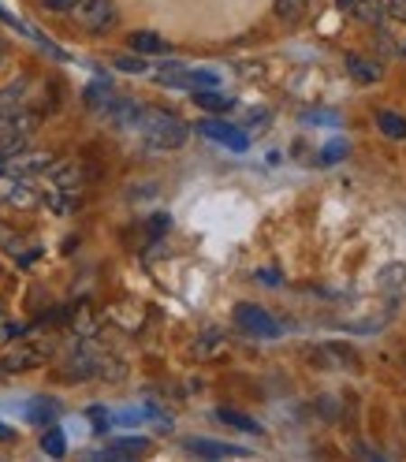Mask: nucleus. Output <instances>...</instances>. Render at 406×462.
I'll list each match as a JSON object with an SVG mask.
<instances>
[{"label": "nucleus", "mask_w": 406, "mask_h": 462, "mask_svg": "<svg viewBox=\"0 0 406 462\" xmlns=\"http://www.w3.org/2000/svg\"><path fill=\"white\" fill-rule=\"evenodd\" d=\"M134 131L142 134V142H146L150 150H180L190 138V127L176 112H164V108H142Z\"/></svg>", "instance_id": "nucleus-1"}, {"label": "nucleus", "mask_w": 406, "mask_h": 462, "mask_svg": "<svg viewBox=\"0 0 406 462\" xmlns=\"http://www.w3.org/2000/svg\"><path fill=\"white\" fill-rule=\"evenodd\" d=\"M34 131H38V112H31V108L5 112V116H0V153H5V157L19 153L26 142H31Z\"/></svg>", "instance_id": "nucleus-2"}, {"label": "nucleus", "mask_w": 406, "mask_h": 462, "mask_svg": "<svg viewBox=\"0 0 406 462\" xmlns=\"http://www.w3.org/2000/svg\"><path fill=\"white\" fill-rule=\"evenodd\" d=\"M86 34H105L115 26V5L112 0H78V5L68 12Z\"/></svg>", "instance_id": "nucleus-3"}, {"label": "nucleus", "mask_w": 406, "mask_h": 462, "mask_svg": "<svg viewBox=\"0 0 406 462\" xmlns=\"http://www.w3.org/2000/svg\"><path fill=\"white\" fill-rule=\"evenodd\" d=\"M235 325H239L243 332L257 336V339H276V336L283 332L276 317H272L269 310L254 306V302H239V306H235Z\"/></svg>", "instance_id": "nucleus-4"}, {"label": "nucleus", "mask_w": 406, "mask_h": 462, "mask_svg": "<svg viewBox=\"0 0 406 462\" xmlns=\"http://www.w3.org/2000/svg\"><path fill=\"white\" fill-rule=\"evenodd\" d=\"M198 131L206 134V138H213V142H220V146L235 150V153H243V150L250 146V138H246L239 127H231V124L217 120V116H209V120H201V124H198Z\"/></svg>", "instance_id": "nucleus-5"}, {"label": "nucleus", "mask_w": 406, "mask_h": 462, "mask_svg": "<svg viewBox=\"0 0 406 462\" xmlns=\"http://www.w3.org/2000/svg\"><path fill=\"white\" fill-rule=\"evenodd\" d=\"M309 362H317L321 369H358L362 362H358V355L351 351V346H343V343H325V346H317V351H309Z\"/></svg>", "instance_id": "nucleus-6"}, {"label": "nucleus", "mask_w": 406, "mask_h": 462, "mask_svg": "<svg viewBox=\"0 0 406 462\" xmlns=\"http://www.w3.org/2000/svg\"><path fill=\"white\" fill-rule=\"evenodd\" d=\"M5 168L12 171V176H34V171H49L52 168V157L49 153H12L5 157Z\"/></svg>", "instance_id": "nucleus-7"}, {"label": "nucleus", "mask_w": 406, "mask_h": 462, "mask_svg": "<svg viewBox=\"0 0 406 462\" xmlns=\"http://www.w3.org/2000/svg\"><path fill=\"white\" fill-rule=\"evenodd\" d=\"M346 68H351L355 82H362V86L384 79V64L381 60H369V56H362V52H346Z\"/></svg>", "instance_id": "nucleus-8"}, {"label": "nucleus", "mask_w": 406, "mask_h": 462, "mask_svg": "<svg viewBox=\"0 0 406 462\" xmlns=\"http://www.w3.org/2000/svg\"><path fill=\"white\" fill-rule=\"evenodd\" d=\"M187 451L201 458H246V448L220 444V440H187Z\"/></svg>", "instance_id": "nucleus-9"}, {"label": "nucleus", "mask_w": 406, "mask_h": 462, "mask_svg": "<svg viewBox=\"0 0 406 462\" xmlns=\"http://www.w3.org/2000/svg\"><path fill=\"white\" fill-rule=\"evenodd\" d=\"M105 112H108V120H112L115 127H127V131H134L142 105H138V101H131V97H115V101H108V105H105Z\"/></svg>", "instance_id": "nucleus-10"}, {"label": "nucleus", "mask_w": 406, "mask_h": 462, "mask_svg": "<svg viewBox=\"0 0 406 462\" xmlns=\"http://www.w3.org/2000/svg\"><path fill=\"white\" fill-rule=\"evenodd\" d=\"M0 250H8L12 257H19V262H34L38 257V246L31 250V243H26L19 231H12L8 224H0Z\"/></svg>", "instance_id": "nucleus-11"}, {"label": "nucleus", "mask_w": 406, "mask_h": 462, "mask_svg": "<svg viewBox=\"0 0 406 462\" xmlns=\"http://www.w3.org/2000/svg\"><path fill=\"white\" fill-rule=\"evenodd\" d=\"M8 206H15V209H38L42 206V190L31 180H12Z\"/></svg>", "instance_id": "nucleus-12"}, {"label": "nucleus", "mask_w": 406, "mask_h": 462, "mask_svg": "<svg viewBox=\"0 0 406 462\" xmlns=\"http://www.w3.org/2000/svg\"><path fill=\"white\" fill-rule=\"evenodd\" d=\"M45 355L34 351V346H15V351H8L5 358H0V369L5 373H23V369H34Z\"/></svg>", "instance_id": "nucleus-13"}, {"label": "nucleus", "mask_w": 406, "mask_h": 462, "mask_svg": "<svg viewBox=\"0 0 406 462\" xmlns=\"http://www.w3.org/2000/svg\"><path fill=\"white\" fill-rule=\"evenodd\" d=\"M376 127H381V134L392 138V142H406V116L402 112L381 108V112H376Z\"/></svg>", "instance_id": "nucleus-14"}, {"label": "nucleus", "mask_w": 406, "mask_h": 462, "mask_svg": "<svg viewBox=\"0 0 406 462\" xmlns=\"http://www.w3.org/2000/svg\"><path fill=\"white\" fill-rule=\"evenodd\" d=\"M355 19L362 23V26H384V19H388V12H384V0H355Z\"/></svg>", "instance_id": "nucleus-15"}, {"label": "nucleus", "mask_w": 406, "mask_h": 462, "mask_svg": "<svg viewBox=\"0 0 406 462\" xmlns=\"http://www.w3.org/2000/svg\"><path fill=\"white\" fill-rule=\"evenodd\" d=\"M150 440L146 437H124V440H112L105 448V458H134V455H146Z\"/></svg>", "instance_id": "nucleus-16"}, {"label": "nucleus", "mask_w": 406, "mask_h": 462, "mask_svg": "<svg viewBox=\"0 0 406 462\" xmlns=\"http://www.w3.org/2000/svg\"><path fill=\"white\" fill-rule=\"evenodd\" d=\"M127 42H131V49L138 56H164L168 52V42L161 34H150V31H134Z\"/></svg>", "instance_id": "nucleus-17"}, {"label": "nucleus", "mask_w": 406, "mask_h": 462, "mask_svg": "<svg viewBox=\"0 0 406 462\" xmlns=\"http://www.w3.org/2000/svg\"><path fill=\"white\" fill-rule=\"evenodd\" d=\"M194 105H198V108H206V112H217V116L235 108V101H231V97L217 94V86H213V90H194Z\"/></svg>", "instance_id": "nucleus-18"}, {"label": "nucleus", "mask_w": 406, "mask_h": 462, "mask_svg": "<svg viewBox=\"0 0 406 462\" xmlns=\"http://www.w3.org/2000/svg\"><path fill=\"white\" fill-rule=\"evenodd\" d=\"M26 90H31V82H26V79L12 82L8 90H0V116H5V112H15V108H26V105H23Z\"/></svg>", "instance_id": "nucleus-19"}, {"label": "nucleus", "mask_w": 406, "mask_h": 462, "mask_svg": "<svg viewBox=\"0 0 406 462\" xmlns=\"http://www.w3.org/2000/svg\"><path fill=\"white\" fill-rule=\"evenodd\" d=\"M217 418H220L224 425H235V429H243V432H254V437H257V432H265L254 418H246V414H239V411H227V407H220Z\"/></svg>", "instance_id": "nucleus-20"}, {"label": "nucleus", "mask_w": 406, "mask_h": 462, "mask_svg": "<svg viewBox=\"0 0 406 462\" xmlns=\"http://www.w3.org/2000/svg\"><path fill=\"white\" fill-rule=\"evenodd\" d=\"M309 12V0H276V15L283 23H299Z\"/></svg>", "instance_id": "nucleus-21"}, {"label": "nucleus", "mask_w": 406, "mask_h": 462, "mask_svg": "<svg viewBox=\"0 0 406 462\" xmlns=\"http://www.w3.org/2000/svg\"><path fill=\"white\" fill-rule=\"evenodd\" d=\"M42 451H45V455H52V458H64V451H68V440H64V432L49 425V432L42 437Z\"/></svg>", "instance_id": "nucleus-22"}, {"label": "nucleus", "mask_w": 406, "mask_h": 462, "mask_svg": "<svg viewBox=\"0 0 406 462\" xmlns=\"http://www.w3.org/2000/svg\"><path fill=\"white\" fill-rule=\"evenodd\" d=\"M198 339H201V343H194V355H198V358H209L213 351H220V346H224V339H220L217 328H213V332H201Z\"/></svg>", "instance_id": "nucleus-23"}, {"label": "nucleus", "mask_w": 406, "mask_h": 462, "mask_svg": "<svg viewBox=\"0 0 406 462\" xmlns=\"http://www.w3.org/2000/svg\"><path fill=\"white\" fill-rule=\"evenodd\" d=\"M381 283L384 287H406V265H384L381 269Z\"/></svg>", "instance_id": "nucleus-24"}, {"label": "nucleus", "mask_w": 406, "mask_h": 462, "mask_svg": "<svg viewBox=\"0 0 406 462\" xmlns=\"http://www.w3.org/2000/svg\"><path fill=\"white\" fill-rule=\"evenodd\" d=\"M112 64L120 68V71H127V75H142V71H146V60H142V56H115Z\"/></svg>", "instance_id": "nucleus-25"}, {"label": "nucleus", "mask_w": 406, "mask_h": 462, "mask_svg": "<svg viewBox=\"0 0 406 462\" xmlns=\"http://www.w3.org/2000/svg\"><path fill=\"white\" fill-rule=\"evenodd\" d=\"M31 418H34V421H52V418H56V402H45V399H38L34 407H31Z\"/></svg>", "instance_id": "nucleus-26"}, {"label": "nucleus", "mask_w": 406, "mask_h": 462, "mask_svg": "<svg viewBox=\"0 0 406 462\" xmlns=\"http://www.w3.org/2000/svg\"><path fill=\"white\" fill-rule=\"evenodd\" d=\"M384 12L392 23H402L406 26V0H384Z\"/></svg>", "instance_id": "nucleus-27"}, {"label": "nucleus", "mask_w": 406, "mask_h": 462, "mask_svg": "<svg viewBox=\"0 0 406 462\" xmlns=\"http://www.w3.org/2000/svg\"><path fill=\"white\" fill-rule=\"evenodd\" d=\"M346 153V142H332V146L321 153V164H336V157H343Z\"/></svg>", "instance_id": "nucleus-28"}, {"label": "nucleus", "mask_w": 406, "mask_h": 462, "mask_svg": "<svg viewBox=\"0 0 406 462\" xmlns=\"http://www.w3.org/2000/svg\"><path fill=\"white\" fill-rule=\"evenodd\" d=\"M42 5H45L49 12H71V8L78 5V0H42Z\"/></svg>", "instance_id": "nucleus-29"}, {"label": "nucleus", "mask_w": 406, "mask_h": 462, "mask_svg": "<svg viewBox=\"0 0 406 462\" xmlns=\"http://www.w3.org/2000/svg\"><path fill=\"white\" fill-rule=\"evenodd\" d=\"M90 421L97 425L94 432H105V429H108V414H105V411H90Z\"/></svg>", "instance_id": "nucleus-30"}, {"label": "nucleus", "mask_w": 406, "mask_h": 462, "mask_svg": "<svg viewBox=\"0 0 406 462\" xmlns=\"http://www.w3.org/2000/svg\"><path fill=\"white\" fill-rule=\"evenodd\" d=\"M8 190H12V176H0V206L8 201Z\"/></svg>", "instance_id": "nucleus-31"}, {"label": "nucleus", "mask_w": 406, "mask_h": 462, "mask_svg": "<svg viewBox=\"0 0 406 462\" xmlns=\"http://www.w3.org/2000/svg\"><path fill=\"white\" fill-rule=\"evenodd\" d=\"M0 440H15V432H12L5 421H0Z\"/></svg>", "instance_id": "nucleus-32"}, {"label": "nucleus", "mask_w": 406, "mask_h": 462, "mask_svg": "<svg viewBox=\"0 0 406 462\" xmlns=\"http://www.w3.org/2000/svg\"><path fill=\"white\" fill-rule=\"evenodd\" d=\"M336 8H339V12H351V8H355V0H336Z\"/></svg>", "instance_id": "nucleus-33"}, {"label": "nucleus", "mask_w": 406, "mask_h": 462, "mask_svg": "<svg viewBox=\"0 0 406 462\" xmlns=\"http://www.w3.org/2000/svg\"><path fill=\"white\" fill-rule=\"evenodd\" d=\"M0 60H5V45H0Z\"/></svg>", "instance_id": "nucleus-34"}, {"label": "nucleus", "mask_w": 406, "mask_h": 462, "mask_svg": "<svg viewBox=\"0 0 406 462\" xmlns=\"http://www.w3.org/2000/svg\"><path fill=\"white\" fill-rule=\"evenodd\" d=\"M402 362H406V358H402Z\"/></svg>", "instance_id": "nucleus-35"}]
</instances>
